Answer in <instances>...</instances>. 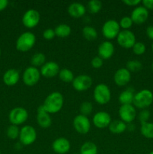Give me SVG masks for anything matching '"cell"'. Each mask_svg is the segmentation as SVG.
Masks as SVG:
<instances>
[{
    "label": "cell",
    "instance_id": "obj_7",
    "mask_svg": "<svg viewBox=\"0 0 153 154\" xmlns=\"http://www.w3.org/2000/svg\"><path fill=\"white\" fill-rule=\"evenodd\" d=\"M8 118L12 125L18 126L26 122L28 118V113L26 108L22 107H16L10 111Z\"/></svg>",
    "mask_w": 153,
    "mask_h": 154
},
{
    "label": "cell",
    "instance_id": "obj_21",
    "mask_svg": "<svg viewBox=\"0 0 153 154\" xmlns=\"http://www.w3.org/2000/svg\"><path fill=\"white\" fill-rule=\"evenodd\" d=\"M86 12V8L85 5L80 2H73L68 7V13L71 17L81 18L85 15Z\"/></svg>",
    "mask_w": 153,
    "mask_h": 154
},
{
    "label": "cell",
    "instance_id": "obj_5",
    "mask_svg": "<svg viewBox=\"0 0 153 154\" xmlns=\"http://www.w3.org/2000/svg\"><path fill=\"white\" fill-rule=\"evenodd\" d=\"M20 142L23 146H29L37 139L36 129L30 125H26L21 128L19 135Z\"/></svg>",
    "mask_w": 153,
    "mask_h": 154
},
{
    "label": "cell",
    "instance_id": "obj_23",
    "mask_svg": "<svg viewBox=\"0 0 153 154\" xmlns=\"http://www.w3.org/2000/svg\"><path fill=\"white\" fill-rule=\"evenodd\" d=\"M108 129L111 133L118 135V134L123 133L127 130V124L122 121L121 120H112Z\"/></svg>",
    "mask_w": 153,
    "mask_h": 154
},
{
    "label": "cell",
    "instance_id": "obj_26",
    "mask_svg": "<svg viewBox=\"0 0 153 154\" xmlns=\"http://www.w3.org/2000/svg\"><path fill=\"white\" fill-rule=\"evenodd\" d=\"M80 154H98V147L92 141H86L80 149Z\"/></svg>",
    "mask_w": 153,
    "mask_h": 154
},
{
    "label": "cell",
    "instance_id": "obj_33",
    "mask_svg": "<svg viewBox=\"0 0 153 154\" xmlns=\"http://www.w3.org/2000/svg\"><path fill=\"white\" fill-rule=\"evenodd\" d=\"M92 104L89 102H87V101L82 102L80 106V114H82V115L88 117V115H90L92 113Z\"/></svg>",
    "mask_w": 153,
    "mask_h": 154
},
{
    "label": "cell",
    "instance_id": "obj_27",
    "mask_svg": "<svg viewBox=\"0 0 153 154\" xmlns=\"http://www.w3.org/2000/svg\"><path fill=\"white\" fill-rule=\"evenodd\" d=\"M82 35L84 38L88 42H92L98 38V32L95 28L91 26H86L82 29Z\"/></svg>",
    "mask_w": 153,
    "mask_h": 154
},
{
    "label": "cell",
    "instance_id": "obj_17",
    "mask_svg": "<svg viewBox=\"0 0 153 154\" xmlns=\"http://www.w3.org/2000/svg\"><path fill=\"white\" fill-rule=\"evenodd\" d=\"M52 149L57 154H66L70 150V142L64 137L57 138L52 143Z\"/></svg>",
    "mask_w": 153,
    "mask_h": 154
},
{
    "label": "cell",
    "instance_id": "obj_2",
    "mask_svg": "<svg viewBox=\"0 0 153 154\" xmlns=\"http://www.w3.org/2000/svg\"><path fill=\"white\" fill-rule=\"evenodd\" d=\"M153 102V93L148 89H143L140 90L134 94L133 104L132 105L136 108L139 109H146Z\"/></svg>",
    "mask_w": 153,
    "mask_h": 154
},
{
    "label": "cell",
    "instance_id": "obj_39",
    "mask_svg": "<svg viewBox=\"0 0 153 154\" xmlns=\"http://www.w3.org/2000/svg\"><path fill=\"white\" fill-rule=\"evenodd\" d=\"M104 64V60H102L100 57H99L98 56L97 57H94V58H92V60H91V66H92V68L94 69H100L102 67Z\"/></svg>",
    "mask_w": 153,
    "mask_h": 154
},
{
    "label": "cell",
    "instance_id": "obj_41",
    "mask_svg": "<svg viewBox=\"0 0 153 154\" xmlns=\"http://www.w3.org/2000/svg\"><path fill=\"white\" fill-rule=\"evenodd\" d=\"M142 6L147 10H153V0H143L142 1Z\"/></svg>",
    "mask_w": 153,
    "mask_h": 154
},
{
    "label": "cell",
    "instance_id": "obj_37",
    "mask_svg": "<svg viewBox=\"0 0 153 154\" xmlns=\"http://www.w3.org/2000/svg\"><path fill=\"white\" fill-rule=\"evenodd\" d=\"M150 111L147 109H142L140 111L139 114H138V120L140 122V123H146L148 122V120L150 118Z\"/></svg>",
    "mask_w": 153,
    "mask_h": 154
},
{
    "label": "cell",
    "instance_id": "obj_25",
    "mask_svg": "<svg viewBox=\"0 0 153 154\" xmlns=\"http://www.w3.org/2000/svg\"><path fill=\"white\" fill-rule=\"evenodd\" d=\"M54 31H55L56 36L61 38H64L68 37L70 35L71 28L68 24L61 23L54 29Z\"/></svg>",
    "mask_w": 153,
    "mask_h": 154
},
{
    "label": "cell",
    "instance_id": "obj_14",
    "mask_svg": "<svg viewBox=\"0 0 153 154\" xmlns=\"http://www.w3.org/2000/svg\"><path fill=\"white\" fill-rule=\"evenodd\" d=\"M112 122L110 115L106 111H98L95 113L92 117V123L98 129H105L109 127Z\"/></svg>",
    "mask_w": 153,
    "mask_h": 154
},
{
    "label": "cell",
    "instance_id": "obj_40",
    "mask_svg": "<svg viewBox=\"0 0 153 154\" xmlns=\"http://www.w3.org/2000/svg\"><path fill=\"white\" fill-rule=\"evenodd\" d=\"M122 2L128 6H136V7H137L140 3H142V1H140V0H124V1H122Z\"/></svg>",
    "mask_w": 153,
    "mask_h": 154
},
{
    "label": "cell",
    "instance_id": "obj_18",
    "mask_svg": "<svg viewBox=\"0 0 153 154\" xmlns=\"http://www.w3.org/2000/svg\"><path fill=\"white\" fill-rule=\"evenodd\" d=\"M130 79H131V73L126 68L118 69L114 74V82L118 87H124L127 85L130 81Z\"/></svg>",
    "mask_w": 153,
    "mask_h": 154
},
{
    "label": "cell",
    "instance_id": "obj_31",
    "mask_svg": "<svg viewBox=\"0 0 153 154\" xmlns=\"http://www.w3.org/2000/svg\"><path fill=\"white\" fill-rule=\"evenodd\" d=\"M102 8V2L99 0H91L87 4V9L88 12L92 14L100 12Z\"/></svg>",
    "mask_w": 153,
    "mask_h": 154
},
{
    "label": "cell",
    "instance_id": "obj_11",
    "mask_svg": "<svg viewBox=\"0 0 153 154\" xmlns=\"http://www.w3.org/2000/svg\"><path fill=\"white\" fill-rule=\"evenodd\" d=\"M40 20V13L35 9H28L24 13L22 17V24L28 29L34 28Z\"/></svg>",
    "mask_w": 153,
    "mask_h": 154
},
{
    "label": "cell",
    "instance_id": "obj_49",
    "mask_svg": "<svg viewBox=\"0 0 153 154\" xmlns=\"http://www.w3.org/2000/svg\"><path fill=\"white\" fill-rule=\"evenodd\" d=\"M0 154H1V150H0Z\"/></svg>",
    "mask_w": 153,
    "mask_h": 154
},
{
    "label": "cell",
    "instance_id": "obj_44",
    "mask_svg": "<svg viewBox=\"0 0 153 154\" xmlns=\"http://www.w3.org/2000/svg\"><path fill=\"white\" fill-rule=\"evenodd\" d=\"M134 129H135V126L134 124H133L132 123L127 124V130L130 131V132H133V131L134 130Z\"/></svg>",
    "mask_w": 153,
    "mask_h": 154
},
{
    "label": "cell",
    "instance_id": "obj_3",
    "mask_svg": "<svg viewBox=\"0 0 153 154\" xmlns=\"http://www.w3.org/2000/svg\"><path fill=\"white\" fill-rule=\"evenodd\" d=\"M35 42V35L32 32H25L16 39V48L20 52H27L34 47Z\"/></svg>",
    "mask_w": 153,
    "mask_h": 154
},
{
    "label": "cell",
    "instance_id": "obj_30",
    "mask_svg": "<svg viewBox=\"0 0 153 154\" xmlns=\"http://www.w3.org/2000/svg\"><path fill=\"white\" fill-rule=\"evenodd\" d=\"M58 75L59 79L64 83H72L73 80L74 79V75L73 72L68 69H60Z\"/></svg>",
    "mask_w": 153,
    "mask_h": 154
},
{
    "label": "cell",
    "instance_id": "obj_42",
    "mask_svg": "<svg viewBox=\"0 0 153 154\" xmlns=\"http://www.w3.org/2000/svg\"><path fill=\"white\" fill-rule=\"evenodd\" d=\"M146 33V35L148 38L153 40V25H150L147 27Z\"/></svg>",
    "mask_w": 153,
    "mask_h": 154
},
{
    "label": "cell",
    "instance_id": "obj_4",
    "mask_svg": "<svg viewBox=\"0 0 153 154\" xmlns=\"http://www.w3.org/2000/svg\"><path fill=\"white\" fill-rule=\"evenodd\" d=\"M93 98L98 104L100 105L109 103L111 99V92L106 84H98L93 91Z\"/></svg>",
    "mask_w": 153,
    "mask_h": 154
},
{
    "label": "cell",
    "instance_id": "obj_20",
    "mask_svg": "<svg viewBox=\"0 0 153 154\" xmlns=\"http://www.w3.org/2000/svg\"><path fill=\"white\" fill-rule=\"evenodd\" d=\"M115 51V48L112 42L110 41H104L100 44L98 48V54L103 60H109L112 57Z\"/></svg>",
    "mask_w": 153,
    "mask_h": 154
},
{
    "label": "cell",
    "instance_id": "obj_29",
    "mask_svg": "<svg viewBox=\"0 0 153 154\" xmlns=\"http://www.w3.org/2000/svg\"><path fill=\"white\" fill-rule=\"evenodd\" d=\"M30 63L33 67H41L46 63V56L43 53H36L32 57Z\"/></svg>",
    "mask_w": 153,
    "mask_h": 154
},
{
    "label": "cell",
    "instance_id": "obj_6",
    "mask_svg": "<svg viewBox=\"0 0 153 154\" xmlns=\"http://www.w3.org/2000/svg\"><path fill=\"white\" fill-rule=\"evenodd\" d=\"M120 26L118 22L115 20H108L102 26V35L108 40L116 38L120 32Z\"/></svg>",
    "mask_w": 153,
    "mask_h": 154
},
{
    "label": "cell",
    "instance_id": "obj_28",
    "mask_svg": "<svg viewBox=\"0 0 153 154\" xmlns=\"http://www.w3.org/2000/svg\"><path fill=\"white\" fill-rule=\"evenodd\" d=\"M140 133L146 138L153 139V123H140Z\"/></svg>",
    "mask_w": 153,
    "mask_h": 154
},
{
    "label": "cell",
    "instance_id": "obj_36",
    "mask_svg": "<svg viewBox=\"0 0 153 154\" xmlns=\"http://www.w3.org/2000/svg\"><path fill=\"white\" fill-rule=\"evenodd\" d=\"M146 45L141 42H136L132 48L133 53L136 56H141L144 54V53L146 52Z\"/></svg>",
    "mask_w": 153,
    "mask_h": 154
},
{
    "label": "cell",
    "instance_id": "obj_48",
    "mask_svg": "<svg viewBox=\"0 0 153 154\" xmlns=\"http://www.w3.org/2000/svg\"><path fill=\"white\" fill-rule=\"evenodd\" d=\"M0 55H1V49H0Z\"/></svg>",
    "mask_w": 153,
    "mask_h": 154
},
{
    "label": "cell",
    "instance_id": "obj_47",
    "mask_svg": "<svg viewBox=\"0 0 153 154\" xmlns=\"http://www.w3.org/2000/svg\"><path fill=\"white\" fill-rule=\"evenodd\" d=\"M148 154H153V150H152V151H151V152H150V153H148Z\"/></svg>",
    "mask_w": 153,
    "mask_h": 154
},
{
    "label": "cell",
    "instance_id": "obj_43",
    "mask_svg": "<svg viewBox=\"0 0 153 154\" xmlns=\"http://www.w3.org/2000/svg\"><path fill=\"white\" fill-rule=\"evenodd\" d=\"M8 5V2L7 0H0V11L5 9Z\"/></svg>",
    "mask_w": 153,
    "mask_h": 154
},
{
    "label": "cell",
    "instance_id": "obj_35",
    "mask_svg": "<svg viewBox=\"0 0 153 154\" xmlns=\"http://www.w3.org/2000/svg\"><path fill=\"white\" fill-rule=\"evenodd\" d=\"M119 26L120 28L123 29V30H128L133 26L134 23L132 21L131 18L129 16H124L122 17V19L119 21Z\"/></svg>",
    "mask_w": 153,
    "mask_h": 154
},
{
    "label": "cell",
    "instance_id": "obj_10",
    "mask_svg": "<svg viewBox=\"0 0 153 154\" xmlns=\"http://www.w3.org/2000/svg\"><path fill=\"white\" fill-rule=\"evenodd\" d=\"M73 126L75 131L81 135H86L91 129V122L86 116L78 114L74 118Z\"/></svg>",
    "mask_w": 153,
    "mask_h": 154
},
{
    "label": "cell",
    "instance_id": "obj_12",
    "mask_svg": "<svg viewBox=\"0 0 153 154\" xmlns=\"http://www.w3.org/2000/svg\"><path fill=\"white\" fill-rule=\"evenodd\" d=\"M120 120L126 124L133 123L136 117V108L133 105H122L118 108Z\"/></svg>",
    "mask_w": 153,
    "mask_h": 154
},
{
    "label": "cell",
    "instance_id": "obj_16",
    "mask_svg": "<svg viewBox=\"0 0 153 154\" xmlns=\"http://www.w3.org/2000/svg\"><path fill=\"white\" fill-rule=\"evenodd\" d=\"M60 71L59 66L57 63L52 61L46 62L43 66L40 67V75L46 78H52L58 75Z\"/></svg>",
    "mask_w": 153,
    "mask_h": 154
},
{
    "label": "cell",
    "instance_id": "obj_32",
    "mask_svg": "<svg viewBox=\"0 0 153 154\" xmlns=\"http://www.w3.org/2000/svg\"><path fill=\"white\" fill-rule=\"evenodd\" d=\"M142 68V64L136 60H128L126 63V69L131 73V72H137L140 71Z\"/></svg>",
    "mask_w": 153,
    "mask_h": 154
},
{
    "label": "cell",
    "instance_id": "obj_22",
    "mask_svg": "<svg viewBox=\"0 0 153 154\" xmlns=\"http://www.w3.org/2000/svg\"><path fill=\"white\" fill-rule=\"evenodd\" d=\"M20 80V72L16 69H8L3 75V81L7 86H14Z\"/></svg>",
    "mask_w": 153,
    "mask_h": 154
},
{
    "label": "cell",
    "instance_id": "obj_9",
    "mask_svg": "<svg viewBox=\"0 0 153 154\" xmlns=\"http://www.w3.org/2000/svg\"><path fill=\"white\" fill-rule=\"evenodd\" d=\"M40 78V72L38 68L29 66L22 74V81L28 87H33L38 83Z\"/></svg>",
    "mask_w": 153,
    "mask_h": 154
},
{
    "label": "cell",
    "instance_id": "obj_13",
    "mask_svg": "<svg viewBox=\"0 0 153 154\" xmlns=\"http://www.w3.org/2000/svg\"><path fill=\"white\" fill-rule=\"evenodd\" d=\"M92 85V79L87 75H80L74 77L72 81L74 89L77 92H84L88 90Z\"/></svg>",
    "mask_w": 153,
    "mask_h": 154
},
{
    "label": "cell",
    "instance_id": "obj_46",
    "mask_svg": "<svg viewBox=\"0 0 153 154\" xmlns=\"http://www.w3.org/2000/svg\"><path fill=\"white\" fill-rule=\"evenodd\" d=\"M152 71H153V62H152Z\"/></svg>",
    "mask_w": 153,
    "mask_h": 154
},
{
    "label": "cell",
    "instance_id": "obj_45",
    "mask_svg": "<svg viewBox=\"0 0 153 154\" xmlns=\"http://www.w3.org/2000/svg\"><path fill=\"white\" fill-rule=\"evenodd\" d=\"M152 53H153V42H152Z\"/></svg>",
    "mask_w": 153,
    "mask_h": 154
},
{
    "label": "cell",
    "instance_id": "obj_1",
    "mask_svg": "<svg viewBox=\"0 0 153 154\" xmlns=\"http://www.w3.org/2000/svg\"><path fill=\"white\" fill-rule=\"evenodd\" d=\"M64 105V97L59 92H52L45 99L43 106L48 114H56Z\"/></svg>",
    "mask_w": 153,
    "mask_h": 154
},
{
    "label": "cell",
    "instance_id": "obj_34",
    "mask_svg": "<svg viewBox=\"0 0 153 154\" xmlns=\"http://www.w3.org/2000/svg\"><path fill=\"white\" fill-rule=\"evenodd\" d=\"M20 131V129L18 128L17 126L11 124L7 129V136L11 140L16 139L17 138H19Z\"/></svg>",
    "mask_w": 153,
    "mask_h": 154
},
{
    "label": "cell",
    "instance_id": "obj_19",
    "mask_svg": "<svg viewBox=\"0 0 153 154\" xmlns=\"http://www.w3.org/2000/svg\"><path fill=\"white\" fill-rule=\"evenodd\" d=\"M37 123L42 129H47L52 125V119L50 115L45 111L43 105H40L37 110Z\"/></svg>",
    "mask_w": 153,
    "mask_h": 154
},
{
    "label": "cell",
    "instance_id": "obj_15",
    "mask_svg": "<svg viewBox=\"0 0 153 154\" xmlns=\"http://www.w3.org/2000/svg\"><path fill=\"white\" fill-rule=\"evenodd\" d=\"M148 11L142 5L135 7V8L132 11L130 17L134 23L141 25L148 20Z\"/></svg>",
    "mask_w": 153,
    "mask_h": 154
},
{
    "label": "cell",
    "instance_id": "obj_24",
    "mask_svg": "<svg viewBox=\"0 0 153 154\" xmlns=\"http://www.w3.org/2000/svg\"><path fill=\"white\" fill-rule=\"evenodd\" d=\"M134 92L130 88L126 89L122 92L118 96V102L121 105H132L134 97Z\"/></svg>",
    "mask_w": 153,
    "mask_h": 154
},
{
    "label": "cell",
    "instance_id": "obj_38",
    "mask_svg": "<svg viewBox=\"0 0 153 154\" xmlns=\"http://www.w3.org/2000/svg\"><path fill=\"white\" fill-rule=\"evenodd\" d=\"M56 37V33L53 29H46L43 32V38L45 40H52Z\"/></svg>",
    "mask_w": 153,
    "mask_h": 154
},
{
    "label": "cell",
    "instance_id": "obj_8",
    "mask_svg": "<svg viewBox=\"0 0 153 154\" xmlns=\"http://www.w3.org/2000/svg\"><path fill=\"white\" fill-rule=\"evenodd\" d=\"M116 40L119 46L124 49H130L133 48L134 45L136 42V36L134 33L130 29L121 30L116 38Z\"/></svg>",
    "mask_w": 153,
    "mask_h": 154
}]
</instances>
